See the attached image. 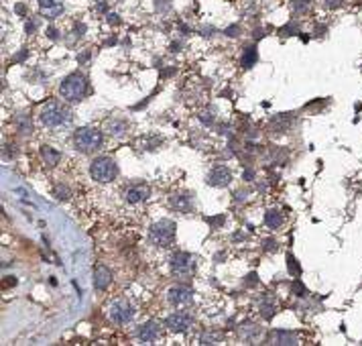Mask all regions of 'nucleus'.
I'll list each match as a JSON object with an SVG mask.
<instances>
[{"label":"nucleus","instance_id":"obj_1","mask_svg":"<svg viewBox=\"0 0 362 346\" xmlns=\"http://www.w3.org/2000/svg\"><path fill=\"white\" fill-rule=\"evenodd\" d=\"M86 92H88V80L80 72L69 74L61 82V86H59V94H61L63 100H67V102H80L82 98L86 96Z\"/></svg>","mask_w":362,"mask_h":346},{"label":"nucleus","instance_id":"obj_2","mask_svg":"<svg viewBox=\"0 0 362 346\" xmlns=\"http://www.w3.org/2000/svg\"><path fill=\"white\" fill-rule=\"evenodd\" d=\"M102 141H104L102 132L98 128H92V126H82L74 134V145H76V149L82 151V153L98 151L100 147H102Z\"/></svg>","mask_w":362,"mask_h":346},{"label":"nucleus","instance_id":"obj_3","mask_svg":"<svg viewBox=\"0 0 362 346\" xmlns=\"http://www.w3.org/2000/svg\"><path fill=\"white\" fill-rule=\"evenodd\" d=\"M39 120H41L47 128H59V126H63V124H67V122L71 120V112H69L63 104H59V102H49V104L41 110Z\"/></svg>","mask_w":362,"mask_h":346},{"label":"nucleus","instance_id":"obj_4","mask_svg":"<svg viewBox=\"0 0 362 346\" xmlns=\"http://www.w3.org/2000/svg\"><path fill=\"white\" fill-rule=\"evenodd\" d=\"M149 238H151V242L155 246L167 249V246H171L173 240H175V222L173 220H159V222L151 224Z\"/></svg>","mask_w":362,"mask_h":346},{"label":"nucleus","instance_id":"obj_5","mask_svg":"<svg viewBox=\"0 0 362 346\" xmlns=\"http://www.w3.org/2000/svg\"><path fill=\"white\" fill-rule=\"evenodd\" d=\"M90 173H92V179H96L98 183H110L118 175V165L112 157H98L94 159Z\"/></svg>","mask_w":362,"mask_h":346},{"label":"nucleus","instance_id":"obj_6","mask_svg":"<svg viewBox=\"0 0 362 346\" xmlns=\"http://www.w3.org/2000/svg\"><path fill=\"white\" fill-rule=\"evenodd\" d=\"M169 267H171V273L179 279L183 277H191L195 273V259L189 255V253H183V251H177L171 255V261H169Z\"/></svg>","mask_w":362,"mask_h":346},{"label":"nucleus","instance_id":"obj_7","mask_svg":"<svg viewBox=\"0 0 362 346\" xmlns=\"http://www.w3.org/2000/svg\"><path fill=\"white\" fill-rule=\"evenodd\" d=\"M108 318L114 324H128L134 318V306L128 304L126 300H116L108 308Z\"/></svg>","mask_w":362,"mask_h":346},{"label":"nucleus","instance_id":"obj_8","mask_svg":"<svg viewBox=\"0 0 362 346\" xmlns=\"http://www.w3.org/2000/svg\"><path fill=\"white\" fill-rule=\"evenodd\" d=\"M167 300H169L171 306L183 308V306H189L193 302V291L187 285H175V287H171L167 291Z\"/></svg>","mask_w":362,"mask_h":346},{"label":"nucleus","instance_id":"obj_9","mask_svg":"<svg viewBox=\"0 0 362 346\" xmlns=\"http://www.w3.org/2000/svg\"><path fill=\"white\" fill-rule=\"evenodd\" d=\"M165 326H167L171 332H187V330L193 326V316L187 314V312H175V314L167 316Z\"/></svg>","mask_w":362,"mask_h":346},{"label":"nucleus","instance_id":"obj_10","mask_svg":"<svg viewBox=\"0 0 362 346\" xmlns=\"http://www.w3.org/2000/svg\"><path fill=\"white\" fill-rule=\"evenodd\" d=\"M161 334V328L157 322H144L142 326H138L136 330V338L142 342V344H153V342H157Z\"/></svg>","mask_w":362,"mask_h":346},{"label":"nucleus","instance_id":"obj_11","mask_svg":"<svg viewBox=\"0 0 362 346\" xmlns=\"http://www.w3.org/2000/svg\"><path fill=\"white\" fill-rule=\"evenodd\" d=\"M230 181H232V173H230V169L224 167V165L214 167V169L210 171V175H208V183H210L212 187H226V185H230Z\"/></svg>","mask_w":362,"mask_h":346},{"label":"nucleus","instance_id":"obj_12","mask_svg":"<svg viewBox=\"0 0 362 346\" xmlns=\"http://www.w3.org/2000/svg\"><path fill=\"white\" fill-rule=\"evenodd\" d=\"M39 13L45 19H57L63 13V0H39Z\"/></svg>","mask_w":362,"mask_h":346},{"label":"nucleus","instance_id":"obj_13","mask_svg":"<svg viewBox=\"0 0 362 346\" xmlns=\"http://www.w3.org/2000/svg\"><path fill=\"white\" fill-rule=\"evenodd\" d=\"M110 283H112V273H110V269L104 267V265H98V267L94 269V287H96L98 291H104V289L110 287Z\"/></svg>","mask_w":362,"mask_h":346},{"label":"nucleus","instance_id":"obj_14","mask_svg":"<svg viewBox=\"0 0 362 346\" xmlns=\"http://www.w3.org/2000/svg\"><path fill=\"white\" fill-rule=\"evenodd\" d=\"M151 195V189H149V185H144V183H138V185H132V187H128V191H126V202L128 204H142L147 197Z\"/></svg>","mask_w":362,"mask_h":346},{"label":"nucleus","instance_id":"obj_15","mask_svg":"<svg viewBox=\"0 0 362 346\" xmlns=\"http://www.w3.org/2000/svg\"><path fill=\"white\" fill-rule=\"evenodd\" d=\"M269 344H283V346H293L297 344V336L287 330H273L269 334Z\"/></svg>","mask_w":362,"mask_h":346},{"label":"nucleus","instance_id":"obj_16","mask_svg":"<svg viewBox=\"0 0 362 346\" xmlns=\"http://www.w3.org/2000/svg\"><path fill=\"white\" fill-rule=\"evenodd\" d=\"M261 334H263V330L258 328L256 324H252V322L242 324V326L238 328V336H240L244 342H254V340L261 338Z\"/></svg>","mask_w":362,"mask_h":346},{"label":"nucleus","instance_id":"obj_17","mask_svg":"<svg viewBox=\"0 0 362 346\" xmlns=\"http://www.w3.org/2000/svg\"><path fill=\"white\" fill-rule=\"evenodd\" d=\"M171 206L177 210V212H189L191 208H193V197H191V193H179V195H175L173 200H171Z\"/></svg>","mask_w":362,"mask_h":346},{"label":"nucleus","instance_id":"obj_18","mask_svg":"<svg viewBox=\"0 0 362 346\" xmlns=\"http://www.w3.org/2000/svg\"><path fill=\"white\" fill-rule=\"evenodd\" d=\"M41 159H43L49 167H55V165L59 163V159H61V153H59V151H55L53 147L43 145V147H41Z\"/></svg>","mask_w":362,"mask_h":346},{"label":"nucleus","instance_id":"obj_19","mask_svg":"<svg viewBox=\"0 0 362 346\" xmlns=\"http://www.w3.org/2000/svg\"><path fill=\"white\" fill-rule=\"evenodd\" d=\"M281 224H283V216H281L279 210H269V212H265V226H267V228L275 230V228H279Z\"/></svg>","mask_w":362,"mask_h":346},{"label":"nucleus","instance_id":"obj_20","mask_svg":"<svg viewBox=\"0 0 362 346\" xmlns=\"http://www.w3.org/2000/svg\"><path fill=\"white\" fill-rule=\"evenodd\" d=\"M197 340H199V344H220L222 336H220V332H216V330H205V332H201V334L197 336Z\"/></svg>","mask_w":362,"mask_h":346},{"label":"nucleus","instance_id":"obj_21","mask_svg":"<svg viewBox=\"0 0 362 346\" xmlns=\"http://www.w3.org/2000/svg\"><path fill=\"white\" fill-rule=\"evenodd\" d=\"M258 59V53H256V49L254 47H246L244 49V53H242V65L244 67H252Z\"/></svg>","mask_w":362,"mask_h":346},{"label":"nucleus","instance_id":"obj_22","mask_svg":"<svg viewBox=\"0 0 362 346\" xmlns=\"http://www.w3.org/2000/svg\"><path fill=\"white\" fill-rule=\"evenodd\" d=\"M108 130H110V134H114V136H122V134H124V130H126V122H124V120L114 118V120H110V122H108Z\"/></svg>","mask_w":362,"mask_h":346},{"label":"nucleus","instance_id":"obj_23","mask_svg":"<svg viewBox=\"0 0 362 346\" xmlns=\"http://www.w3.org/2000/svg\"><path fill=\"white\" fill-rule=\"evenodd\" d=\"M261 316L265 318V320H271L273 316H275V304H273V300H265V302H261Z\"/></svg>","mask_w":362,"mask_h":346},{"label":"nucleus","instance_id":"obj_24","mask_svg":"<svg viewBox=\"0 0 362 346\" xmlns=\"http://www.w3.org/2000/svg\"><path fill=\"white\" fill-rule=\"evenodd\" d=\"M55 193H57L59 200H67V197L71 195V191H69L65 185H55Z\"/></svg>","mask_w":362,"mask_h":346},{"label":"nucleus","instance_id":"obj_25","mask_svg":"<svg viewBox=\"0 0 362 346\" xmlns=\"http://www.w3.org/2000/svg\"><path fill=\"white\" fill-rule=\"evenodd\" d=\"M19 126L23 128V132H31V122H29V116H27V114H21V116H19Z\"/></svg>","mask_w":362,"mask_h":346},{"label":"nucleus","instance_id":"obj_26","mask_svg":"<svg viewBox=\"0 0 362 346\" xmlns=\"http://www.w3.org/2000/svg\"><path fill=\"white\" fill-rule=\"evenodd\" d=\"M287 263H289V271H291L293 275H297V273H299V265H295L293 255H287Z\"/></svg>","mask_w":362,"mask_h":346},{"label":"nucleus","instance_id":"obj_27","mask_svg":"<svg viewBox=\"0 0 362 346\" xmlns=\"http://www.w3.org/2000/svg\"><path fill=\"white\" fill-rule=\"evenodd\" d=\"M263 246H265V249H267V251H275V249H277V242L269 238V240H265V242H263Z\"/></svg>","mask_w":362,"mask_h":346},{"label":"nucleus","instance_id":"obj_28","mask_svg":"<svg viewBox=\"0 0 362 346\" xmlns=\"http://www.w3.org/2000/svg\"><path fill=\"white\" fill-rule=\"evenodd\" d=\"M342 5V0H326V9H338Z\"/></svg>","mask_w":362,"mask_h":346},{"label":"nucleus","instance_id":"obj_29","mask_svg":"<svg viewBox=\"0 0 362 346\" xmlns=\"http://www.w3.org/2000/svg\"><path fill=\"white\" fill-rule=\"evenodd\" d=\"M307 5H309V0H301V3H297V5H295V9H297V11H305V9H307Z\"/></svg>","mask_w":362,"mask_h":346},{"label":"nucleus","instance_id":"obj_30","mask_svg":"<svg viewBox=\"0 0 362 346\" xmlns=\"http://www.w3.org/2000/svg\"><path fill=\"white\" fill-rule=\"evenodd\" d=\"M226 35H228V37H236V35H238V27H230V29H226Z\"/></svg>","mask_w":362,"mask_h":346},{"label":"nucleus","instance_id":"obj_31","mask_svg":"<svg viewBox=\"0 0 362 346\" xmlns=\"http://www.w3.org/2000/svg\"><path fill=\"white\" fill-rule=\"evenodd\" d=\"M246 200V193L244 191H236V202H244Z\"/></svg>","mask_w":362,"mask_h":346},{"label":"nucleus","instance_id":"obj_32","mask_svg":"<svg viewBox=\"0 0 362 346\" xmlns=\"http://www.w3.org/2000/svg\"><path fill=\"white\" fill-rule=\"evenodd\" d=\"M47 33H49V37H51V39H57V37H59V35H57V31H55L53 27H49V31H47Z\"/></svg>","mask_w":362,"mask_h":346},{"label":"nucleus","instance_id":"obj_33","mask_svg":"<svg viewBox=\"0 0 362 346\" xmlns=\"http://www.w3.org/2000/svg\"><path fill=\"white\" fill-rule=\"evenodd\" d=\"M208 114H210V112H203V114H201V120H203L205 124H210V122H212V116H208Z\"/></svg>","mask_w":362,"mask_h":346},{"label":"nucleus","instance_id":"obj_34","mask_svg":"<svg viewBox=\"0 0 362 346\" xmlns=\"http://www.w3.org/2000/svg\"><path fill=\"white\" fill-rule=\"evenodd\" d=\"M252 177H254L252 171H246V173H244V179H246V181H252Z\"/></svg>","mask_w":362,"mask_h":346},{"label":"nucleus","instance_id":"obj_35","mask_svg":"<svg viewBox=\"0 0 362 346\" xmlns=\"http://www.w3.org/2000/svg\"><path fill=\"white\" fill-rule=\"evenodd\" d=\"M210 222H212V224H222V222H224V216H220L218 220H216V218H210Z\"/></svg>","mask_w":362,"mask_h":346},{"label":"nucleus","instance_id":"obj_36","mask_svg":"<svg viewBox=\"0 0 362 346\" xmlns=\"http://www.w3.org/2000/svg\"><path fill=\"white\" fill-rule=\"evenodd\" d=\"M108 17H110V19H108V21H110V23H112V25H114V23H116V15H108Z\"/></svg>","mask_w":362,"mask_h":346}]
</instances>
